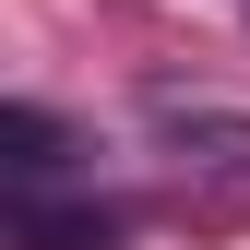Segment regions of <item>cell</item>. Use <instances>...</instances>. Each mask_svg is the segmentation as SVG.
<instances>
[{
	"instance_id": "6da1fadb",
	"label": "cell",
	"mask_w": 250,
	"mask_h": 250,
	"mask_svg": "<svg viewBox=\"0 0 250 250\" xmlns=\"http://www.w3.org/2000/svg\"><path fill=\"white\" fill-rule=\"evenodd\" d=\"M143 119H155V143H179L191 167H227V179H250V119H238V107H214V96H155Z\"/></svg>"
},
{
	"instance_id": "7a4b0ae2",
	"label": "cell",
	"mask_w": 250,
	"mask_h": 250,
	"mask_svg": "<svg viewBox=\"0 0 250 250\" xmlns=\"http://www.w3.org/2000/svg\"><path fill=\"white\" fill-rule=\"evenodd\" d=\"M12 238L24 250H119V214H72V203H48V191H12Z\"/></svg>"
},
{
	"instance_id": "3957f363",
	"label": "cell",
	"mask_w": 250,
	"mask_h": 250,
	"mask_svg": "<svg viewBox=\"0 0 250 250\" xmlns=\"http://www.w3.org/2000/svg\"><path fill=\"white\" fill-rule=\"evenodd\" d=\"M0 143H12V155H0V167H12V191H48L60 155H72V131H60L48 107H0Z\"/></svg>"
}]
</instances>
